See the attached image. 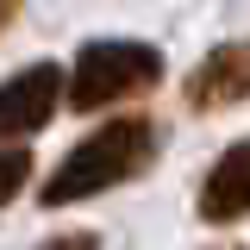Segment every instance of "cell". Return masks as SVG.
I'll list each match as a JSON object with an SVG mask.
<instances>
[{
  "mask_svg": "<svg viewBox=\"0 0 250 250\" xmlns=\"http://www.w3.org/2000/svg\"><path fill=\"white\" fill-rule=\"evenodd\" d=\"M150 156H156V125L150 119H106L100 131H88L57 163V175L44 182V207H69V200L106 194V188L131 182Z\"/></svg>",
  "mask_w": 250,
  "mask_h": 250,
  "instance_id": "1",
  "label": "cell"
},
{
  "mask_svg": "<svg viewBox=\"0 0 250 250\" xmlns=\"http://www.w3.org/2000/svg\"><path fill=\"white\" fill-rule=\"evenodd\" d=\"M38 250H100V238L94 231H62V238H50V244H38Z\"/></svg>",
  "mask_w": 250,
  "mask_h": 250,
  "instance_id": "7",
  "label": "cell"
},
{
  "mask_svg": "<svg viewBox=\"0 0 250 250\" xmlns=\"http://www.w3.org/2000/svg\"><path fill=\"white\" fill-rule=\"evenodd\" d=\"M163 82V57L156 44H138V38H94L75 57V75L62 82L69 106L75 113H100V106H119L131 94H150Z\"/></svg>",
  "mask_w": 250,
  "mask_h": 250,
  "instance_id": "2",
  "label": "cell"
},
{
  "mask_svg": "<svg viewBox=\"0 0 250 250\" xmlns=\"http://www.w3.org/2000/svg\"><path fill=\"white\" fill-rule=\"evenodd\" d=\"M13 13H19V0H0V31L13 25Z\"/></svg>",
  "mask_w": 250,
  "mask_h": 250,
  "instance_id": "8",
  "label": "cell"
},
{
  "mask_svg": "<svg viewBox=\"0 0 250 250\" xmlns=\"http://www.w3.org/2000/svg\"><path fill=\"white\" fill-rule=\"evenodd\" d=\"M57 100H62V69L57 62H31L13 82H0V144L44 131L57 119Z\"/></svg>",
  "mask_w": 250,
  "mask_h": 250,
  "instance_id": "3",
  "label": "cell"
},
{
  "mask_svg": "<svg viewBox=\"0 0 250 250\" xmlns=\"http://www.w3.org/2000/svg\"><path fill=\"white\" fill-rule=\"evenodd\" d=\"M238 100H250V38L219 44L213 57L188 75V106L194 113H219V106H238Z\"/></svg>",
  "mask_w": 250,
  "mask_h": 250,
  "instance_id": "4",
  "label": "cell"
},
{
  "mask_svg": "<svg viewBox=\"0 0 250 250\" xmlns=\"http://www.w3.org/2000/svg\"><path fill=\"white\" fill-rule=\"evenodd\" d=\"M25 182H31V156L25 150H0V207H6Z\"/></svg>",
  "mask_w": 250,
  "mask_h": 250,
  "instance_id": "6",
  "label": "cell"
},
{
  "mask_svg": "<svg viewBox=\"0 0 250 250\" xmlns=\"http://www.w3.org/2000/svg\"><path fill=\"white\" fill-rule=\"evenodd\" d=\"M250 213V138H238L200 182V219L207 225H231Z\"/></svg>",
  "mask_w": 250,
  "mask_h": 250,
  "instance_id": "5",
  "label": "cell"
}]
</instances>
